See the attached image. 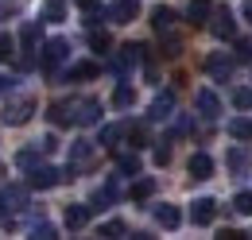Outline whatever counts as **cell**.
I'll return each mask as SVG.
<instances>
[{"mask_svg":"<svg viewBox=\"0 0 252 240\" xmlns=\"http://www.w3.org/2000/svg\"><path fill=\"white\" fill-rule=\"evenodd\" d=\"M28 210V186H4L0 190V225H12V213Z\"/></svg>","mask_w":252,"mask_h":240,"instance_id":"obj_1","label":"cell"},{"mask_svg":"<svg viewBox=\"0 0 252 240\" xmlns=\"http://www.w3.org/2000/svg\"><path fill=\"white\" fill-rule=\"evenodd\" d=\"M74 179V171L66 167V171H59V167H47V163H39V167H32V175H28V186L32 190H51V186H59V182Z\"/></svg>","mask_w":252,"mask_h":240,"instance_id":"obj_2","label":"cell"},{"mask_svg":"<svg viewBox=\"0 0 252 240\" xmlns=\"http://www.w3.org/2000/svg\"><path fill=\"white\" fill-rule=\"evenodd\" d=\"M32 113H35V97H16V101H8L4 105V124L8 128H20V124H28L32 120Z\"/></svg>","mask_w":252,"mask_h":240,"instance_id":"obj_3","label":"cell"},{"mask_svg":"<svg viewBox=\"0 0 252 240\" xmlns=\"http://www.w3.org/2000/svg\"><path fill=\"white\" fill-rule=\"evenodd\" d=\"M210 31H214L218 39H225V43H233V39H237V20H233V12H229V8H214Z\"/></svg>","mask_w":252,"mask_h":240,"instance_id":"obj_4","label":"cell"},{"mask_svg":"<svg viewBox=\"0 0 252 240\" xmlns=\"http://www.w3.org/2000/svg\"><path fill=\"white\" fill-rule=\"evenodd\" d=\"M66 55H70V43H66V39H51V43L43 47V70L55 74V70L66 62Z\"/></svg>","mask_w":252,"mask_h":240,"instance_id":"obj_5","label":"cell"},{"mask_svg":"<svg viewBox=\"0 0 252 240\" xmlns=\"http://www.w3.org/2000/svg\"><path fill=\"white\" fill-rule=\"evenodd\" d=\"M233 51H229V55H210V59H206V74H210V78H214V82H233Z\"/></svg>","mask_w":252,"mask_h":240,"instance_id":"obj_6","label":"cell"},{"mask_svg":"<svg viewBox=\"0 0 252 240\" xmlns=\"http://www.w3.org/2000/svg\"><path fill=\"white\" fill-rule=\"evenodd\" d=\"M94 144L90 140H78V144H70V171H90L94 167Z\"/></svg>","mask_w":252,"mask_h":240,"instance_id":"obj_7","label":"cell"},{"mask_svg":"<svg viewBox=\"0 0 252 240\" xmlns=\"http://www.w3.org/2000/svg\"><path fill=\"white\" fill-rule=\"evenodd\" d=\"M214 217H218V202L214 198H198V202H190V221L202 229V225H214Z\"/></svg>","mask_w":252,"mask_h":240,"instance_id":"obj_8","label":"cell"},{"mask_svg":"<svg viewBox=\"0 0 252 240\" xmlns=\"http://www.w3.org/2000/svg\"><path fill=\"white\" fill-rule=\"evenodd\" d=\"M113 202H121V182H117V179H109V182H105V186H101V190L94 194L90 210H94V213H97V210H109Z\"/></svg>","mask_w":252,"mask_h":240,"instance_id":"obj_9","label":"cell"},{"mask_svg":"<svg viewBox=\"0 0 252 240\" xmlns=\"http://www.w3.org/2000/svg\"><path fill=\"white\" fill-rule=\"evenodd\" d=\"M194 105H198L202 120H218V117H221V101H218V93H214V90H198Z\"/></svg>","mask_w":252,"mask_h":240,"instance_id":"obj_10","label":"cell"},{"mask_svg":"<svg viewBox=\"0 0 252 240\" xmlns=\"http://www.w3.org/2000/svg\"><path fill=\"white\" fill-rule=\"evenodd\" d=\"M167 117H175V93L171 90L156 93V101H152V109H148V120H167Z\"/></svg>","mask_w":252,"mask_h":240,"instance_id":"obj_11","label":"cell"},{"mask_svg":"<svg viewBox=\"0 0 252 240\" xmlns=\"http://www.w3.org/2000/svg\"><path fill=\"white\" fill-rule=\"evenodd\" d=\"M97 120H101V101L86 97L74 105V124H97Z\"/></svg>","mask_w":252,"mask_h":240,"instance_id":"obj_12","label":"cell"},{"mask_svg":"<svg viewBox=\"0 0 252 240\" xmlns=\"http://www.w3.org/2000/svg\"><path fill=\"white\" fill-rule=\"evenodd\" d=\"M140 16V0H117L113 8H109V20L113 24H132Z\"/></svg>","mask_w":252,"mask_h":240,"instance_id":"obj_13","label":"cell"},{"mask_svg":"<svg viewBox=\"0 0 252 240\" xmlns=\"http://www.w3.org/2000/svg\"><path fill=\"white\" fill-rule=\"evenodd\" d=\"M187 171H190V179H210L214 175V159L206 155V151H198V155H190V163H187Z\"/></svg>","mask_w":252,"mask_h":240,"instance_id":"obj_14","label":"cell"},{"mask_svg":"<svg viewBox=\"0 0 252 240\" xmlns=\"http://www.w3.org/2000/svg\"><path fill=\"white\" fill-rule=\"evenodd\" d=\"M210 16H214V4H210V0H190L187 4V20L194 24V28L210 24Z\"/></svg>","mask_w":252,"mask_h":240,"instance_id":"obj_15","label":"cell"},{"mask_svg":"<svg viewBox=\"0 0 252 240\" xmlns=\"http://www.w3.org/2000/svg\"><path fill=\"white\" fill-rule=\"evenodd\" d=\"M47 120H51V124H59V128L74 124V105H66V101H55V105L47 109Z\"/></svg>","mask_w":252,"mask_h":240,"instance_id":"obj_16","label":"cell"},{"mask_svg":"<svg viewBox=\"0 0 252 240\" xmlns=\"http://www.w3.org/2000/svg\"><path fill=\"white\" fill-rule=\"evenodd\" d=\"M152 28H156L159 35H167V31L175 28V12H171L167 4H159V8H152Z\"/></svg>","mask_w":252,"mask_h":240,"instance_id":"obj_17","label":"cell"},{"mask_svg":"<svg viewBox=\"0 0 252 240\" xmlns=\"http://www.w3.org/2000/svg\"><path fill=\"white\" fill-rule=\"evenodd\" d=\"M90 206H66V229H86L90 225Z\"/></svg>","mask_w":252,"mask_h":240,"instance_id":"obj_18","label":"cell"},{"mask_svg":"<svg viewBox=\"0 0 252 240\" xmlns=\"http://www.w3.org/2000/svg\"><path fill=\"white\" fill-rule=\"evenodd\" d=\"M229 136H233L237 144H252V120L233 117V120H229Z\"/></svg>","mask_w":252,"mask_h":240,"instance_id":"obj_19","label":"cell"},{"mask_svg":"<svg viewBox=\"0 0 252 240\" xmlns=\"http://www.w3.org/2000/svg\"><path fill=\"white\" fill-rule=\"evenodd\" d=\"M156 221L163 229H179L183 225V213H179V206H156Z\"/></svg>","mask_w":252,"mask_h":240,"instance_id":"obj_20","label":"cell"},{"mask_svg":"<svg viewBox=\"0 0 252 240\" xmlns=\"http://www.w3.org/2000/svg\"><path fill=\"white\" fill-rule=\"evenodd\" d=\"M225 163H229V171H233V175H245L252 159H249V151H245V148H233V151H229V159H225Z\"/></svg>","mask_w":252,"mask_h":240,"instance_id":"obj_21","label":"cell"},{"mask_svg":"<svg viewBox=\"0 0 252 240\" xmlns=\"http://www.w3.org/2000/svg\"><path fill=\"white\" fill-rule=\"evenodd\" d=\"M125 132H128V124H109V128H101V148H117Z\"/></svg>","mask_w":252,"mask_h":240,"instance_id":"obj_22","label":"cell"},{"mask_svg":"<svg viewBox=\"0 0 252 240\" xmlns=\"http://www.w3.org/2000/svg\"><path fill=\"white\" fill-rule=\"evenodd\" d=\"M97 74H101V70H97V62H78V66H70V74H66V78H70V82H78V78H97Z\"/></svg>","mask_w":252,"mask_h":240,"instance_id":"obj_23","label":"cell"},{"mask_svg":"<svg viewBox=\"0 0 252 240\" xmlns=\"http://www.w3.org/2000/svg\"><path fill=\"white\" fill-rule=\"evenodd\" d=\"M152 194H156V179H140L132 186V202H148Z\"/></svg>","mask_w":252,"mask_h":240,"instance_id":"obj_24","label":"cell"},{"mask_svg":"<svg viewBox=\"0 0 252 240\" xmlns=\"http://www.w3.org/2000/svg\"><path fill=\"white\" fill-rule=\"evenodd\" d=\"M117 167H121V175H140V155L121 151V155H117Z\"/></svg>","mask_w":252,"mask_h":240,"instance_id":"obj_25","label":"cell"},{"mask_svg":"<svg viewBox=\"0 0 252 240\" xmlns=\"http://www.w3.org/2000/svg\"><path fill=\"white\" fill-rule=\"evenodd\" d=\"M163 55H167V59H179V55H183V39L167 31V35H163Z\"/></svg>","mask_w":252,"mask_h":240,"instance_id":"obj_26","label":"cell"},{"mask_svg":"<svg viewBox=\"0 0 252 240\" xmlns=\"http://www.w3.org/2000/svg\"><path fill=\"white\" fill-rule=\"evenodd\" d=\"M128 136H132V144H136V148H148V144H152L148 124H128Z\"/></svg>","mask_w":252,"mask_h":240,"instance_id":"obj_27","label":"cell"},{"mask_svg":"<svg viewBox=\"0 0 252 240\" xmlns=\"http://www.w3.org/2000/svg\"><path fill=\"white\" fill-rule=\"evenodd\" d=\"M132 101H136V90H132V86H117V93H113V105H117V109H128Z\"/></svg>","mask_w":252,"mask_h":240,"instance_id":"obj_28","label":"cell"},{"mask_svg":"<svg viewBox=\"0 0 252 240\" xmlns=\"http://www.w3.org/2000/svg\"><path fill=\"white\" fill-rule=\"evenodd\" d=\"M39 151H43V148H39ZM39 151H35V148L20 151V155H16V167H24V171H32V167H39Z\"/></svg>","mask_w":252,"mask_h":240,"instance_id":"obj_29","label":"cell"},{"mask_svg":"<svg viewBox=\"0 0 252 240\" xmlns=\"http://www.w3.org/2000/svg\"><path fill=\"white\" fill-rule=\"evenodd\" d=\"M233 59L237 62H252V43L249 39H233Z\"/></svg>","mask_w":252,"mask_h":240,"instance_id":"obj_30","label":"cell"},{"mask_svg":"<svg viewBox=\"0 0 252 240\" xmlns=\"http://www.w3.org/2000/svg\"><path fill=\"white\" fill-rule=\"evenodd\" d=\"M8 59H16V39L8 31H0V62H8Z\"/></svg>","mask_w":252,"mask_h":240,"instance_id":"obj_31","label":"cell"},{"mask_svg":"<svg viewBox=\"0 0 252 240\" xmlns=\"http://www.w3.org/2000/svg\"><path fill=\"white\" fill-rule=\"evenodd\" d=\"M101 237H128V225L113 217V221H105V225H101Z\"/></svg>","mask_w":252,"mask_h":240,"instance_id":"obj_32","label":"cell"},{"mask_svg":"<svg viewBox=\"0 0 252 240\" xmlns=\"http://www.w3.org/2000/svg\"><path fill=\"white\" fill-rule=\"evenodd\" d=\"M90 47H94L97 55H109V35L105 31H90Z\"/></svg>","mask_w":252,"mask_h":240,"instance_id":"obj_33","label":"cell"},{"mask_svg":"<svg viewBox=\"0 0 252 240\" xmlns=\"http://www.w3.org/2000/svg\"><path fill=\"white\" fill-rule=\"evenodd\" d=\"M32 237H35V240H55V225H51V221H35Z\"/></svg>","mask_w":252,"mask_h":240,"instance_id":"obj_34","label":"cell"},{"mask_svg":"<svg viewBox=\"0 0 252 240\" xmlns=\"http://www.w3.org/2000/svg\"><path fill=\"white\" fill-rule=\"evenodd\" d=\"M63 16H66V12H63V4H59V0H51V4L43 8V20H47V24H59Z\"/></svg>","mask_w":252,"mask_h":240,"instance_id":"obj_35","label":"cell"},{"mask_svg":"<svg viewBox=\"0 0 252 240\" xmlns=\"http://www.w3.org/2000/svg\"><path fill=\"white\" fill-rule=\"evenodd\" d=\"M233 210L241 213V217H252V194H237L233 198Z\"/></svg>","mask_w":252,"mask_h":240,"instance_id":"obj_36","label":"cell"},{"mask_svg":"<svg viewBox=\"0 0 252 240\" xmlns=\"http://www.w3.org/2000/svg\"><path fill=\"white\" fill-rule=\"evenodd\" d=\"M20 39H24V47H35V43H39V24H24V28H20Z\"/></svg>","mask_w":252,"mask_h":240,"instance_id":"obj_37","label":"cell"},{"mask_svg":"<svg viewBox=\"0 0 252 240\" xmlns=\"http://www.w3.org/2000/svg\"><path fill=\"white\" fill-rule=\"evenodd\" d=\"M187 132H190V117H179V120H175V128H171V136H167V144H175V140L187 136Z\"/></svg>","mask_w":252,"mask_h":240,"instance_id":"obj_38","label":"cell"},{"mask_svg":"<svg viewBox=\"0 0 252 240\" xmlns=\"http://www.w3.org/2000/svg\"><path fill=\"white\" fill-rule=\"evenodd\" d=\"M233 105H237V109H252V90H245V86L233 90Z\"/></svg>","mask_w":252,"mask_h":240,"instance_id":"obj_39","label":"cell"},{"mask_svg":"<svg viewBox=\"0 0 252 240\" xmlns=\"http://www.w3.org/2000/svg\"><path fill=\"white\" fill-rule=\"evenodd\" d=\"M35 47H24V51H20V59H16V66H20V70H32L35 66V55H32Z\"/></svg>","mask_w":252,"mask_h":240,"instance_id":"obj_40","label":"cell"},{"mask_svg":"<svg viewBox=\"0 0 252 240\" xmlns=\"http://www.w3.org/2000/svg\"><path fill=\"white\" fill-rule=\"evenodd\" d=\"M39 148H43V155H51V151H59V140H55V136H43Z\"/></svg>","mask_w":252,"mask_h":240,"instance_id":"obj_41","label":"cell"},{"mask_svg":"<svg viewBox=\"0 0 252 240\" xmlns=\"http://www.w3.org/2000/svg\"><path fill=\"white\" fill-rule=\"evenodd\" d=\"M156 163H159V167H167V163H171V148H167V144L156 148Z\"/></svg>","mask_w":252,"mask_h":240,"instance_id":"obj_42","label":"cell"},{"mask_svg":"<svg viewBox=\"0 0 252 240\" xmlns=\"http://www.w3.org/2000/svg\"><path fill=\"white\" fill-rule=\"evenodd\" d=\"M97 4L101 0H78V8H86V12H97Z\"/></svg>","mask_w":252,"mask_h":240,"instance_id":"obj_43","label":"cell"},{"mask_svg":"<svg viewBox=\"0 0 252 240\" xmlns=\"http://www.w3.org/2000/svg\"><path fill=\"white\" fill-rule=\"evenodd\" d=\"M245 20L252 24V0H245Z\"/></svg>","mask_w":252,"mask_h":240,"instance_id":"obj_44","label":"cell"},{"mask_svg":"<svg viewBox=\"0 0 252 240\" xmlns=\"http://www.w3.org/2000/svg\"><path fill=\"white\" fill-rule=\"evenodd\" d=\"M4 90H12V82H8V78H0V93Z\"/></svg>","mask_w":252,"mask_h":240,"instance_id":"obj_45","label":"cell"}]
</instances>
